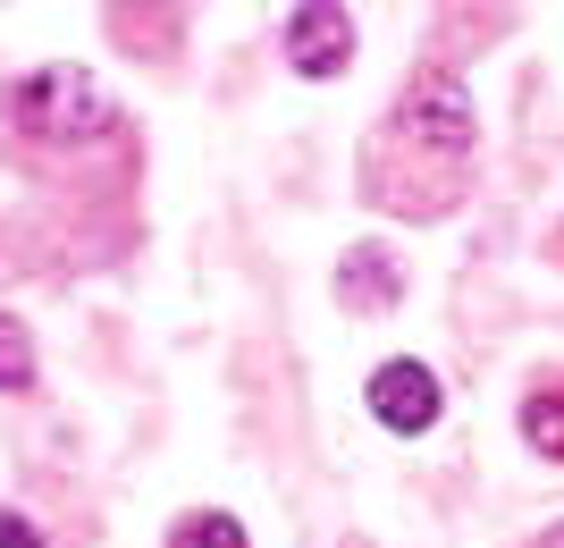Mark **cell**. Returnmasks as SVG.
I'll return each instance as SVG.
<instances>
[{"label":"cell","mask_w":564,"mask_h":548,"mask_svg":"<svg viewBox=\"0 0 564 548\" xmlns=\"http://www.w3.org/2000/svg\"><path fill=\"white\" fill-rule=\"evenodd\" d=\"M118 119V101L101 94L94 68H34L18 85V127H34L43 143H85Z\"/></svg>","instance_id":"obj_1"},{"label":"cell","mask_w":564,"mask_h":548,"mask_svg":"<svg viewBox=\"0 0 564 548\" xmlns=\"http://www.w3.org/2000/svg\"><path fill=\"white\" fill-rule=\"evenodd\" d=\"M371 413H379V430L422 439V430L438 422V380H430V363H413V355L379 363V372H371Z\"/></svg>","instance_id":"obj_2"},{"label":"cell","mask_w":564,"mask_h":548,"mask_svg":"<svg viewBox=\"0 0 564 548\" xmlns=\"http://www.w3.org/2000/svg\"><path fill=\"white\" fill-rule=\"evenodd\" d=\"M286 60H295V76H337L354 60V18L346 9H295L286 18Z\"/></svg>","instance_id":"obj_3"},{"label":"cell","mask_w":564,"mask_h":548,"mask_svg":"<svg viewBox=\"0 0 564 548\" xmlns=\"http://www.w3.org/2000/svg\"><path fill=\"white\" fill-rule=\"evenodd\" d=\"M337 296H346L354 312H379V304H397V296H404V279H397V262H388L379 245H354L346 262H337Z\"/></svg>","instance_id":"obj_4"},{"label":"cell","mask_w":564,"mask_h":548,"mask_svg":"<svg viewBox=\"0 0 564 548\" xmlns=\"http://www.w3.org/2000/svg\"><path fill=\"white\" fill-rule=\"evenodd\" d=\"M169 548H245V524L219 515V506H203V515H177V524H169Z\"/></svg>","instance_id":"obj_5"},{"label":"cell","mask_w":564,"mask_h":548,"mask_svg":"<svg viewBox=\"0 0 564 548\" xmlns=\"http://www.w3.org/2000/svg\"><path fill=\"white\" fill-rule=\"evenodd\" d=\"M522 430H531V448H540V455H564V388H531Z\"/></svg>","instance_id":"obj_6"},{"label":"cell","mask_w":564,"mask_h":548,"mask_svg":"<svg viewBox=\"0 0 564 548\" xmlns=\"http://www.w3.org/2000/svg\"><path fill=\"white\" fill-rule=\"evenodd\" d=\"M25 380H34V337H25V321L0 312V388H25Z\"/></svg>","instance_id":"obj_7"},{"label":"cell","mask_w":564,"mask_h":548,"mask_svg":"<svg viewBox=\"0 0 564 548\" xmlns=\"http://www.w3.org/2000/svg\"><path fill=\"white\" fill-rule=\"evenodd\" d=\"M0 548H43V531L25 524V515H0Z\"/></svg>","instance_id":"obj_8"},{"label":"cell","mask_w":564,"mask_h":548,"mask_svg":"<svg viewBox=\"0 0 564 548\" xmlns=\"http://www.w3.org/2000/svg\"><path fill=\"white\" fill-rule=\"evenodd\" d=\"M540 548H564V524H556V531H547V540H540Z\"/></svg>","instance_id":"obj_9"}]
</instances>
